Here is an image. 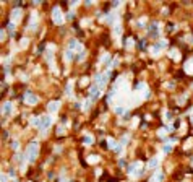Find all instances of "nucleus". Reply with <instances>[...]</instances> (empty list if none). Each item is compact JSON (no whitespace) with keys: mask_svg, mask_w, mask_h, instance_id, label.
<instances>
[{"mask_svg":"<svg viewBox=\"0 0 193 182\" xmlns=\"http://www.w3.org/2000/svg\"><path fill=\"white\" fill-rule=\"evenodd\" d=\"M39 154V143L37 142H31L26 148V154H25V161L26 163H34Z\"/></svg>","mask_w":193,"mask_h":182,"instance_id":"1","label":"nucleus"},{"mask_svg":"<svg viewBox=\"0 0 193 182\" xmlns=\"http://www.w3.org/2000/svg\"><path fill=\"white\" fill-rule=\"evenodd\" d=\"M141 174H143V163L141 161H133L128 166V176L135 179V177L141 176Z\"/></svg>","mask_w":193,"mask_h":182,"instance_id":"2","label":"nucleus"},{"mask_svg":"<svg viewBox=\"0 0 193 182\" xmlns=\"http://www.w3.org/2000/svg\"><path fill=\"white\" fill-rule=\"evenodd\" d=\"M109 78H110V70H106L104 73H98V75H94V85H98L99 88L104 90V86L107 85Z\"/></svg>","mask_w":193,"mask_h":182,"instance_id":"3","label":"nucleus"},{"mask_svg":"<svg viewBox=\"0 0 193 182\" xmlns=\"http://www.w3.org/2000/svg\"><path fill=\"white\" fill-rule=\"evenodd\" d=\"M41 117V124H39V129H41V135L42 137H46L47 135V129H49L50 125H52V122H54V119L50 117V115H39Z\"/></svg>","mask_w":193,"mask_h":182,"instance_id":"4","label":"nucleus"},{"mask_svg":"<svg viewBox=\"0 0 193 182\" xmlns=\"http://www.w3.org/2000/svg\"><path fill=\"white\" fill-rule=\"evenodd\" d=\"M52 21L55 23V25H63L65 23V18H63V13H62L60 7H54L52 8Z\"/></svg>","mask_w":193,"mask_h":182,"instance_id":"5","label":"nucleus"},{"mask_svg":"<svg viewBox=\"0 0 193 182\" xmlns=\"http://www.w3.org/2000/svg\"><path fill=\"white\" fill-rule=\"evenodd\" d=\"M167 46V41L165 39H161L157 44H154V46H151V49H149V52H151V56L153 57H157V56H161V52H162V49Z\"/></svg>","mask_w":193,"mask_h":182,"instance_id":"6","label":"nucleus"},{"mask_svg":"<svg viewBox=\"0 0 193 182\" xmlns=\"http://www.w3.org/2000/svg\"><path fill=\"white\" fill-rule=\"evenodd\" d=\"M141 101H143V99H141V96L138 94L136 91H133L132 96H130V99H128V102H127V107H128V109L130 107H135V106H138Z\"/></svg>","mask_w":193,"mask_h":182,"instance_id":"7","label":"nucleus"},{"mask_svg":"<svg viewBox=\"0 0 193 182\" xmlns=\"http://www.w3.org/2000/svg\"><path fill=\"white\" fill-rule=\"evenodd\" d=\"M136 93L141 96V99H148L149 98V88L144 83H138L136 85Z\"/></svg>","mask_w":193,"mask_h":182,"instance_id":"8","label":"nucleus"},{"mask_svg":"<svg viewBox=\"0 0 193 182\" xmlns=\"http://www.w3.org/2000/svg\"><path fill=\"white\" fill-rule=\"evenodd\" d=\"M102 96V88H99L98 85H92L91 88H89V98L91 99H98Z\"/></svg>","mask_w":193,"mask_h":182,"instance_id":"9","label":"nucleus"},{"mask_svg":"<svg viewBox=\"0 0 193 182\" xmlns=\"http://www.w3.org/2000/svg\"><path fill=\"white\" fill-rule=\"evenodd\" d=\"M102 21H106L107 25H112V26H114L117 21H119V16H117L115 12H110V13H107V15L102 18Z\"/></svg>","mask_w":193,"mask_h":182,"instance_id":"10","label":"nucleus"},{"mask_svg":"<svg viewBox=\"0 0 193 182\" xmlns=\"http://www.w3.org/2000/svg\"><path fill=\"white\" fill-rule=\"evenodd\" d=\"M37 101H39V98H37L36 94H33V93L28 91L26 94H25V102H26V104L34 106V104H37Z\"/></svg>","mask_w":193,"mask_h":182,"instance_id":"11","label":"nucleus"},{"mask_svg":"<svg viewBox=\"0 0 193 182\" xmlns=\"http://www.w3.org/2000/svg\"><path fill=\"white\" fill-rule=\"evenodd\" d=\"M159 163H161V156H154V158H151L149 161H148V166H146V169H159Z\"/></svg>","mask_w":193,"mask_h":182,"instance_id":"12","label":"nucleus"},{"mask_svg":"<svg viewBox=\"0 0 193 182\" xmlns=\"http://www.w3.org/2000/svg\"><path fill=\"white\" fill-rule=\"evenodd\" d=\"M21 16H23V10L21 8H15L12 12V23H20V20H21Z\"/></svg>","mask_w":193,"mask_h":182,"instance_id":"13","label":"nucleus"},{"mask_svg":"<svg viewBox=\"0 0 193 182\" xmlns=\"http://www.w3.org/2000/svg\"><path fill=\"white\" fill-rule=\"evenodd\" d=\"M13 112V102L7 101L2 104V115H10Z\"/></svg>","mask_w":193,"mask_h":182,"instance_id":"14","label":"nucleus"},{"mask_svg":"<svg viewBox=\"0 0 193 182\" xmlns=\"http://www.w3.org/2000/svg\"><path fill=\"white\" fill-rule=\"evenodd\" d=\"M58 109H60V101H50L49 104H47L49 114H55V112H58Z\"/></svg>","mask_w":193,"mask_h":182,"instance_id":"15","label":"nucleus"},{"mask_svg":"<svg viewBox=\"0 0 193 182\" xmlns=\"http://www.w3.org/2000/svg\"><path fill=\"white\" fill-rule=\"evenodd\" d=\"M112 34H114V37H115V39H119V37L122 36V23H120V20L112 26Z\"/></svg>","mask_w":193,"mask_h":182,"instance_id":"16","label":"nucleus"},{"mask_svg":"<svg viewBox=\"0 0 193 182\" xmlns=\"http://www.w3.org/2000/svg\"><path fill=\"white\" fill-rule=\"evenodd\" d=\"M46 60H47V64H49L50 70L57 73V67H55V60H54V52H47L46 54Z\"/></svg>","mask_w":193,"mask_h":182,"instance_id":"17","label":"nucleus"},{"mask_svg":"<svg viewBox=\"0 0 193 182\" xmlns=\"http://www.w3.org/2000/svg\"><path fill=\"white\" fill-rule=\"evenodd\" d=\"M28 28H29L31 31H34L37 28V12L31 13V20H29V23H28Z\"/></svg>","mask_w":193,"mask_h":182,"instance_id":"18","label":"nucleus"},{"mask_svg":"<svg viewBox=\"0 0 193 182\" xmlns=\"http://www.w3.org/2000/svg\"><path fill=\"white\" fill-rule=\"evenodd\" d=\"M164 181V172L161 169H156V172L153 174V177L149 179V182H162Z\"/></svg>","mask_w":193,"mask_h":182,"instance_id":"19","label":"nucleus"},{"mask_svg":"<svg viewBox=\"0 0 193 182\" xmlns=\"http://www.w3.org/2000/svg\"><path fill=\"white\" fill-rule=\"evenodd\" d=\"M184 70H185V73H188V75H193V57H190L187 62H185V65H184Z\"/></svg>","mask_w":193,"mask_h":182,"instance_id":"20","label":"nucleus"},{"mask_svg":"<svg viewBox=\"0 0 193 182\" xmlns=\"http://www.w3.org/2000/svg\"><path fill=\"white\" fill-rule=\"evenodd\" d=\"M65 94H67L70 99H73V81H71V80L67 83V88H65Z\"/></svg>","mask_w":193,"mask_h":182,"instance_id":"21","label":"nucleus"},{"mask_svg":"<svg viewBox=\"0 0 193 182\" xmlns=\"http://www.w3.org/2000/svg\"><path fill=\"white\" fill-rule=\"evenodd\" d=\"M169 57H170L172 60L178 62V60H180V52H178L177 49H170V50H169Z\"/></svg>","mask_w":193,"mask_h":182,"instance_id":"22","label":"nucleus"},{"mask_svg":"<svg viewBox=\"0 0 193 182\" xmlns=\"http://www.w3.org/2000/svg\"><path fill=\"white\" fill-rule=\"evenodd\" d=\"M73 57H75V52H73L71 49H68V47H67V50H65V54H63L65 62H71V60H73Z\"/></svg>","mask_w":193,"mask_h":182,"instance_id":"23","label":"nucleus"},{"mask_svg":"<svg viewBox=\"0 0 193 182\" xmlns=\"http://www.w3.org/2000/svg\"><path fill=\"white\" fill-rule=\"evenodd\" d=\"M106 142H107V148H110V150H115L117 146H119V145H117V142L112 138V137H107V140H106Z\"/></svg>","mask_w":193,"mask_h":182,"instance_id":"24","label":"nucleus"},{"mask_svg":"<svg viewBox=\"0 0 193 182\" xmlns=\"http://www.w3.org/2000/svg\"><path fill=\"white\" fill-rule=\"evenodd\" d=\"M174 143H175V140H167V142H165L164 150H162V153H169V151H170L172 146H174Z\"/></svg>","mask_w":193,"mask_h":182,"instance_id":"25","label":"nucleus"},{"mask_svg":"<svg viewBox=\"0 0 193 182\" xmlns=\"http://www.w3.org/2000/svg\"><path fill=\"white\" fill-rule=\"evenodd\" d=\"M127 106H115V107H114V111H115V114H119V115H122V114H125L127 112Z\"/></svg>","mask_w":193,"mask_h":182,"instance_id":"26","label":"nucleus"},{"mask_svg":"<svg viewBox=\"0 0 193 182\" xmlns=\"http://www.w3.org/2000/svg\"><path fill=\"white\" fill-rule=\"evenodd\" d=\"M86 161H88L89 164H96V163H99V156L98 154H89V156L86 158Z\"/></svg>","mask_w":193,"mask_h":182,"instance_id":"27","label":"nucleus"},{"mask_svg":"<svg viewBox=\"0 0 193 182\" xmlns=\"http://www.w3.org/2000/svg\"><path fill=\"white\" fill-rule=\"evenodd\" d=\"M161 26H162V25L156 21V23H153V28H149V31H151V33H153V34H156L157 31H161V29H162V28H161Z\"/></svg>","mask_w":193,"mask_h":182,"instance_id":"28","label":"nucleus"},{"mask_svg":"<svg viewBox=\"0 0 193 182\" xmlns=\"http://www.w3.org/2000/svg\"><path fill=\"white\" fill-rule=\"evenodd\" d=\"M29 124L33 127H39V124H41V117H37V115H34V117H31V121Z\"/></svg>","mask_w":193,"mask_h":182,"instance_id":"29","label":"nucleus"},{"mask_svg":"<svg viewBox=\"0 0 193 182\" xmlns=\"http://www.w3.org/2000/svg\"><path fill=\"white\" fill-rule=\"evenodd\" d=\"M91 101H92L91 98H89V99H84V101H83V106H81L83 111H88V109L91 107Z\"/></svg>","mask_w":193,"mask_h":182,"instance_id":"30","label":"nucleus"},{"mask_svg":"<svg viewBox=\"0 0 193 182\" xmlns=\"http://www.w3.org/2000/svg\"><path fill=\"white\" fill-rule=\"evenodd\" d=\"M109 59H110V56H109V54L107 52H104V54H102V57H101V60H99V64H106V62H107V64H109ZM110 65V64H109Z\"/></svg>","mask_w":193,"mask_h":182,"instance_id":"31","label":"nucleus"},{"mask_svg":"<svg viewBox=\"0 0 193 182\" xmlns=\"http://www.w3.org/2000/svg\"><path fill=\"white\" fill-rule=\"evenodd\" d=\"M133 46H135V41H133V37H128V39H127V42H125V47H127V49H132Z\"/></svg>","mask_w":193,"mask_h":182,"instance_id":"32","label":"nucleus"},{"mask_svg":"<svg viewBox=\"0 0 193 182\" xmlns=\"http://www.w3.org/2000/svg\"><path fill=\"white\" fill-rule=\"evenodd\" d=\"M92 142H94V138H92L91 135H88V133H86V135H84V145H91Z\"/></svg>","mask_w":193,"mask_h":182,"instance_id":"33","label":"nucleus"},{"mask_svg":"<svg viewBox=\"0 0 193 182\" xmlns=\"http://www.w3.org/2000/svg\"><path fill=\"white\" fill-rule=\"evenodd\" d=\"M169 132V129H159V132H157V135L161 137V138H162V137H165V133Z\"/></svg>","mask_w":193,"mask_h":182,"instance_id":"34","label":"nucleus"},{"mask_svg":"<svg viewBox=\"0 0 193 182\" xmlns=\"http://www.w3.org/2000/svg\"><path fill=\"white\" fill-rule=\"evenodd\" d=\"M128 138H130L128 135H123V138L120 140V145H123V146H125V145H127V142H128Z\"/></svg>","mask_w":193,"mask_h":182,"instance_id":"35","label":"nucleus"},{"mask_svg":"<svg viewBox=\"0 0 193 182\" xmlns=\"http://www.w3.org/2000/svg\"><path fill=\"white\" fill-rule=\"evenodd\" d=\"M117 64H119V57H115V59H114L112 62H110V65H109V67H110V68H114V67H117Z\"/></svg>","mask_w":193,"mask_h":182,"instance_id":"36","label":"nucleus"},{"mask_svg":"<svg viewBox=\"0 0 193 182\" xmlns=\"http://www.w3.org/2000/svg\"><path fill=\"white\" fill-rule=\"evenodd\" d=\"M28 42H29V39H28V37H23L21 39V47H26Z\"/></svg>","mask_w":193,"mask_h":182,"instance_id":"37","label":"nucleus"},{"mask_svg":"<svg viewBox=\"0 0 193 182\" xmlns=\"http://www.w3.org/2000/svg\"><path fill=\"white\" fill-rule=\"evenodd\" d=\"M138 25H140L141 28H143V26L146 25V18H140V20H138Z\"/></svg>","mask_w":193,"mask_h":182,"instance_id":"38","label":"nucleus"},{"mask_svg":"<svg viewBox=\"0 0 193 182\" xmlns=\"http://www.w3.org/2000/svg\"><path fill=\"white\" fill-rule=\"evenodd\" d=\"M54 50H55L54 44H47V52H54Z\"/></svg>","mask_w":193,"mask_h":182,"instance_id":"39","label":"nucleus"},{"mask_svg":"<svg viewBox=\"0 0 193 182\" xmlns=\"http://www.w3.org/2000/svg\"><path fill=\"white\" fill-rule=\"evenodd\" d=\"M0 182H8V176L2 172V177H0Z\"/></svg>","mask_w":193,"mask_h":182,"instance_id":"40","label":"nucleus"},{"mask_svg":"<svg viewBox=\"0 0 193 182\" xmlns=\"http://www.w3.org/2000/svg\"><path fill=\"white\" fill-rule=\"evenodd\" d=\"M12 148L18 151V148H20V143H18V142H13V143H12Z\"/></svg>","mask_w":193,"mask_h":182,"instance_id":"41","label":"nucleus"},{"mask_svg":"<svg viewBox=\"0 0 193 182\" xmlns=\"http://www.w3.org/2000/svg\"><path fill=\"white\" fill-rule=\"evenodd\" d=\"M8 31H10V33H13V31H15V23L10 21V25H8Z\"/></svg>","mask_w":193,"mask_h":182,"instance_id":"42","label":"nucleus"},{"mask_svg":"<svg viewBox=\"0 0 193 182\" xmlns=\"http://www.w3.org/2000/svg\"><path fill=\"white\" fill-rule=\"evenodd\" d=\"M88 83H89V78H86V77H84V78L81 80V86H86Z\"/></svg>","mask_w":193,"mask_h":182,"instance_id":"43","label":"nucleus"},{"mask_svg":"<svg viewBox=\"0 0 193 182\" xmlns=\"http://www.w3.org/2000/svg\"><path fill=\"white\" fill-rule=\"evenodd\" d=\"M58 135H63V133H65V127H58Z\"/></svg>","mask_w":193,"mask_h":182,"instance_id":"44","label":"nucleus"},{"mask_svg":"<svg viewBox=\"0 0 193 182\" xmlns=\"http://www.w3.org/2000/svg\"><path fill=\"white\" fill-rule=\"evenodd\" d=\"M15 161H16V163H20V161H21V154H20V153H16V156H15Z\"/></svg>","mask_w":193,"mask_h":182,"instance_id":"45","label":"nucleus"},{"mask_svg":"<svg viewBox=\"0 0 193 182\" xmlns=\"http://www.w3.org/2000/svg\"><path fill=\"white\" fill-rule=\"evenodd\" d=\"M162 119H164V121H169V112L167 111H164V117Z\"/></svg>","mask_w":193,"mask_h":182,"instance_id":"46","label":"nucleus"},{"mask_svg":"<svg viewBox=\"0 0 193 182\" xmlns=\"http://www.w3.org/2000/svg\"><path fill=\"white\" fill-rule=\"evenodd\" d=\"M136 124H138V119H133V121H132V127H135Z\"/></svg>","mask_w":193,"mask_h":182,"instance_id":"47","label":"nucleus"},{"mask_svg":"<svg viewBox=\"0 0 193 182\" xmlns=\"http://www.w3.org/2000/svg\"><path fill=\"white\" fill-rule=\"evenodd\" d=\"M0 36H2V41L5 39V36H7V34H5V31H3V29H2V33H0Z\"/></svg>","mask_w":193,"mask_h":182,"instance_id":"48","label":"nucleus"},{"mask_svg":"<svg viewBox=\"0 0 193 182\" xmlns=\"http://www.w3.org/2000/svg\"><path fill=\"white\" fill-rule=\"evenodd\" d=\"M192 122H193V111H192Z\"/></svg>","mask_w":193,"mask_h":182,"instance_id":"49","label":"nucleus"}]
</instances>
